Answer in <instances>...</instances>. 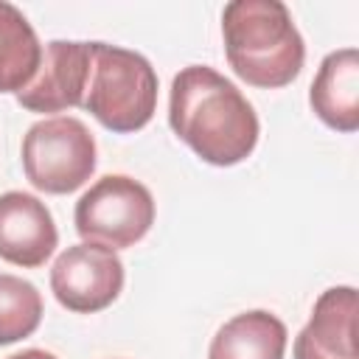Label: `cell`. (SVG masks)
I'll return each instance as SVG.
<instances>
[{"mask_svg":"<svg viewBox=\"0 0 359 359\" xmlns=\"http://www.w3.org/2000/svg\"><path fill=\"white\" fill-rule=\"evenodd\" d=\"M224 53L233 73L264 90L292 84L306 62V45L280 0H233L222 11Z\"/></svg>","mask_w":359,"mask_h":359,"instance_id":"2","label":"cell"},{"mask_svg":"<svg viewBox=\"0 0 359 359\" xmlns=\"http://www.w3.org/2000/svg\"><path fill=\"white\" fill-rule=\"evenodd\" d=\"M59 244V233L50 210L34 194L8 191L0 194V258L36 269L42 266Z\"/></svg>","mask_w":359,"mask_h":359,"instance_id":"8","label":"cell"},{"mask_svg":"<svg viewBox=\"0 0 359 359\" xmlns=\"http://www.w3.org/2000/svg\"><path fill=\"white\" fill-rule=\"evenodd\" d=\"M42 45L25 14L0 0V93H20L36 76Z\"/></svg>","mask_w":359,"mask_h":359,"instance_id":"12","label":"cell"},{"mask_svg":"<svg viewBox=\"0 0 359 359\" xmlns=\"http://www.w3.org/2000/svg\"><path fill=\"white\" fill-rule=\"evenodd\" d=\"M123 289V264L101 244L67 247L50 269V292L67 311L95 314L115 303Z\"/></svg>","mask_w":359,"mask_h":359,"instance_id":"6","label":"cell"},{"mask_svg":"<svg viewBox=\"0 0 359 359\" xmlns=\"http://www.w3.org/2000/svg\"><path fill=\"white\" fill-rule=\"evenodd\" d=\"M28 182L45 194H73L95 171V137L70 115L36 121L22 137Z\"/></svg>","mask_w":359,"mask_h":359,"instance_id":"4","label":"cell"},{"mask_svg":"<svg viewBox=\"0 0 359 359\" xmlns=\"http://www.w3.org/2000/svg\"><path fill=\"white\" fill-rule=\"evenodd\" d=\"M73 222L87 244L126 250L154 224V199L143 182L126 174H107L81 194Z\"/></svg>","mask_w":359,"mask_h":359,"instance_id":"5","label":"cell"},{"mask_svg":"<svg viewBox=\"0 0 359 359\" xmlns=\"http://www.w3.org/2000/svg\"><path fill=\"white\" fill-rule=\"evenodd\" d=\"M309 104L314 115L337 129V132H356L359 129V50L342 48L323 59Z\"/></svg>","mask_w":359,"mask_h":359,"instance_id":"10","label":"cell"},{"mask_svg":"<svg viewBox=\"0 0 359 359\" xmlns=\"http://www.w3.org/2000/svg\"><path fill=\"white\" fill-rule=\"evenodd\" d=\"M168 123L210 165H236L258 143V115L244 93L208 65H188L171 81Z\"/></svg>","mask_w":359,"mask_h":359,"instance_id":"1","label":"cell"},{"mask_svg":"<svg viewBox=\"0 0 359 359\" xmlns=\"http://www.w3.org/2000/svg\"><path fill=\"white\" fill-rule=\"evenodd\" d=\"M294 359H356V289H325L294 339Z\"/></svg>","mask_w":359,"mask_h":359,"instance_id":"9","label":"cell"},{"mask_svg":"<svg viewBox=\"0 0 359 359\" xmlns=\"http://www.w3.org/2000/svg\"><path fill=\"white\" fill-rule=\"evenodd\" d=\"M286 337V325L275 314L244 311L216 331L208 359H283Z\"/></svg>","mask_w":359,"mask_h":359,"instance_id":"11","label":"cell"},{"mask_svg":"<svg viewBox=\"0 0 359 359\" xmlns=\"http://www.w3.org/2000/svg\"><path fill=\"white\" fill-rule=\"evenodd\" d=\"M42 294L17 275H0V345L20 342L39 328Z\"/></svg>","mask_w":359,"mask_h":359,"instance_id":"13","label":"cell"},{"mask_svg":"<svg viewBox=\"0 0 359 359\" xmlns=\"http://www.w3.org/2000/svg\"><path fill=\"white\" fill-rule=\"evenodd\" d=\"M8 359H56V356L48 353V351H39V348H28V351H20V353H14Z\"/></svg>","mask_w":359,"mask_h":359,"instance_id":"14","label":"cell"},{"mask_svg":"<svg viewBox=\"0 0 359 359\" xmlns=\"http://www.w3.org/2000/svg\"><path fill=\"white\" fill-rule=\"evenodd\" d=\"M90 76V42L53 39L42 50L36 76L17 93V104L28 112H62L81 107Z\"/></svg>","mask_w":359,"mask_h":359,"instance_id":"7","label":"cell"},{"mask_svg":"<svg viewBox=\"0 0 359 359\" xmlns=\"http://www.w3.org/2000/svg\"><path fill=\"white\" fill-rule=\"evenodd\" d=\"M81 107L109 132L143 129L157 109V73L135 50L90 42V76Z\"/></svg>","mask_w":359,"mask_h":359,"instance_id":"3","label":"cell"}]
</instances>
